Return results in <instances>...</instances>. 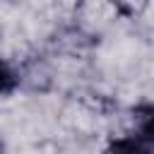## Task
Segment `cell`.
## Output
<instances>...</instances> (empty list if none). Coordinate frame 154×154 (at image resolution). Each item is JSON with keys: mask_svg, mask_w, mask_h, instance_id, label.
Listing matches in <instances>:
<instances>
[{"mask_svg": "<svg viewBox=\"0 0 154 154\" xmlns=\"http://www.w3.org/2000/svg\"><path fill=\"white\" fill-rule=\"evenodd\" d=\"M12 87H14V75H12V70L0 60V94H7Z\"/></svg>", "mask_w": 154, "mask_h": 154, "instance_id": "6da1fadb", "label": "cell"}]
</instances>
